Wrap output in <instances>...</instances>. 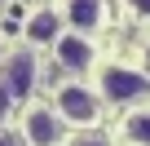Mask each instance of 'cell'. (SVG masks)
<instances>
[{"label": "cell", "instance_id": "8fae6325", "mask_svg": "<svg viewBox=\"0 0 150 146\" xmlns=\"http://www.w3.org/2000/svg\"><path fill=\"white\" fill-rule=\"evenodd\" d=\"M5 106H9V93H5V89H0V115H5Z\"/></svg>", "mask_w": 150, "mask_h": 146}, {"label": "cell", "instance_id": "7a4b0ae2", "mask_svg": "<svg viewBox=\"0 0 150 146\" xmlns=\"http://www.w3.org/2000/svg\"><path fill=\"white\" fill-rule=\"evenodd\" d=\"M57 106H62V115L75 120V124H97V102H93V93L75 89V84H66V89L57 93Z\"/></svg>", "mask_w": 150, "mask_h": 146}, {"label": "cell", "instance_id": "7c38bea8", "mask_svg": "<svg viewBox=\"0 0 150 146\" xmlns=\"http://www.w3.org/2000/svg\"><path fill=\"white\" fill-rule=\"evenodd\" d=\"M0 146H18V142H9V137H0Z\"/></svg>", "mask_w": 150, "mask_h": 146}, {"label": "cell", "instance_id": "277c9868", "mask_svg": "<svg viewBox=\"0 0 150 146\" xmlns=\"http://www.w3.org/2000/svg\"><path fill=\"white\" fill-rule=\"evenodd\" d=\"M27 142L31 146H53L57 142V120L49 111H31L27 115Z\"/></svg>", "mask_w": 150, "mask_h": 146}, {"label": "cell", "instance_id": "3957f363", "mask_svg": "<svg viewBox=\"0 0 150 146\" xmlns=\"http://www.w3.org/2000/svg\"><path fill=\"white\" fill-rule=\"evenodd\" d=\"M31 84H35V62H31V53L9 58V62H5V93H9V98H27Z\"/></svg>", "mask_w": 150, "mask_h": 146}, {"label": "cell", "instance_id": "8992f818", "mask_svg": "<svg viewBox=\"0 0 150 146\" xmlns=\"http://www.w3.org/2000/svg\"><path fill=\"white\" fill-rule=\"evenodd\" d=\"M71 22L75 27H97L102 22V5H97V0H71Z\"/></svg>", "mask_w": 150, "mask_h": 146}, {"label": "cell", "instance_id": "4fadbf2b", "mask_svg": "<svg viewBox=\"0 0 150 146\" xmlns=\"http://www.w3.org/2000/svg\"><path fill=\"white\" fill-rule=\"evenodd\" d=\"M0 5H5V0H0Z\"/></svg>", "mask_w": 150, "mask_h": 146}, {"label": "cell", "instance_id": "6da1fadb", "mask_svg": "<svg viewBox=\"0 0 150 146\" xmlns=\"http://www.w3.org/2000/svg\"><path fill=\"white\" fill-rule=\"evenodd\" d=\"M146 89H150V80L137 75V71H128V66H110L106 75H102V93H106L110 102H132V98H141Z\"/></svg>", "mask_w": 150, "mask_h": 146}, {"label": "cell", "instance_id": "30bf717a", "mask_svg": "<svg viewBox=\"0 0 150 146\" xmlns=\"http://www.w3.org/2000/svg\"><path fill=\"white\" fill-rule=\"evenodd\" d=\"M75 146H106V142H102V137H80Z\"/></svg>", "mask_w": 150, "mask_h": 146}, {"label": "cell", "instance_id": "5b68a950", "mask_svg": "<svg viewBox=\"0 0 150 146\" xmlns=\"http://www.w3.org/2000/svg\"><path fill=\"white\" fill-rule=\"evenodd\" d=\"M57 58H62V66H71V71H84V66L93 62V49H88V40H80V36H66V40H57Z\"/></svg>", "mask_w": 150, "mask_h": 146}, {"label": "cell", "instance_id": "52a82bcc", "mask_svg": "<svg viewBox=\"0 0 150 146\" xmlns=\"http://www.w3.org/2000/svg\"><path fill=\"white\" fill-rule=\"evenodd\" d=\"M27 36H31V40H53V36H57V18H53V14H35V18L27 22Z\"/></svg>", "mask_w": 150, "mask_h": 146}, {"label": "cell", "instance_id": "9c48e42d", "mask_svg": "<svg viewBox=\"0 0 150 146\" xmlns=\"http://www.w3.org/2000/svg\"><path fill=\"white\" fill-rule=\"evenodd\" d=\"M132 9H137V14H146V18H150V0H132Z\"/></svg>", "mask_w": 150, "mask_h": 146}, {"label": "cell", "instance_id": "ba28073f", "mask_svg": "<svg viewBox=\"0 0 150 146\" xmlns=\"http://www.w3.org/2000/svg\"><path fill=\"white\" fill-rule=\"evenodd\" d=\"M128 137H132V142H141V146H150V111H141V115H132V120H128Z\"/></svg>", "mask_w": 150, "mask_h": 146}]
</instances>
